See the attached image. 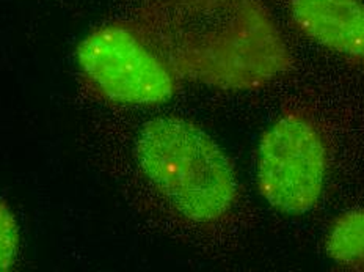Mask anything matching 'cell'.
<instances>
[{
    "mask_svg": "<svg viewBox=\"0 0 364 272\" xmlns=\"http://www.w3.org/2000/svg\"><path fill=\"white\" fill-rule=\"evenodd\" d=\"M136 24L182 79L209 87L253 92L294 66L267 0H141Z\"/></svg>",
    "mask_w": 364,
    "mask_h": 272,
    "instance_id": "cell-1",
    "label": "cell"
},
{
    "mask_svg": "<svg viewBox=\"0 0 364 272\" xmlns=\"http://www.w3.org/2000/svg\"><path fill=\"white\" fill-rule=\"evenodd\" d=\"M135 161L143 179L181 221L214 229L236 216V170L217 142L191 120H149L136 137Z\"/></svg>",
    "mask_w": 364,
    "mask_h": 272,
    "instance_id": "cell-2",
    "label": "cell"
},
{
    "mask_svg": "<svg viewBox=\"0 0 364 272\" xmlns=\"http://www.w3.org/2000/svg\"><path fill=\"white\" fill-rule=\"evenodd\" d=\"M328 162V137L321 120L309 105H289L259 142L256 178L261 197L279 213H308L321 200Z\"/></svg>",
    "mask_w": 364,
    "mask_h": 272,
    "instance_id": "cell-3",
    "label": "cell"
},
{
    "mask_svg": "<svg viewBox=\"0 0 364 272\" xmlns=\"http://www.w3.org/2000/svg\"><path fill=\"white\" fill-rule=\"evenodd\" d=\"M87 84L104 100L156 105L178 92L182 75L139 24H113L91 32L77 48Z\"/></svg>",
    "mask_w": 364,
    "mask_h": 272,
    "instance_id": "cell-4",
    "label": "cell"
},
{
    "mask_svg": "<svg viewBox=\"0 0 364 272\" xmlns=\"http://www.w3.org/2000/svg\"><path fill=\"white\" fill-rule=\"evenodd\" d=\"M299 32L364 78V0H277Z\"/></svg>",
    "mask_w": 364,
    "mask_h": 272,
    "instance_id": "cell-5",
    "label": "cell"
},
{
    "mask_svg": "<svg viewBox=\"0 0 364 272\" xmlns=\"http://www.w3.org/2000/svg\"><path fill=\"white\" fill-rule=\"evenodd\" d=\"M325 252L338 266L364 272V206L339 214L331 222Z\"/></svg>",
    "mask_w": 364,
    "mask_h": 272,
    "instance_id": "cell-6",
    "label": "cell"
},
{
    "mask_svg": "<svg viewBox=\"0 0 364 272\" xmlns=\"http://www.w3.org/2000/svg\"><path fill=\"white\" fill-rule=\"evenodd\" d=\"M19 251V226L10 206L0 199V272L14 266Z\"/></svg>",
    "mask_w": 364,
    "mask_h": 272,
    "instance_id": "cell-7",
    "label": "cell"
}]
</instances>
